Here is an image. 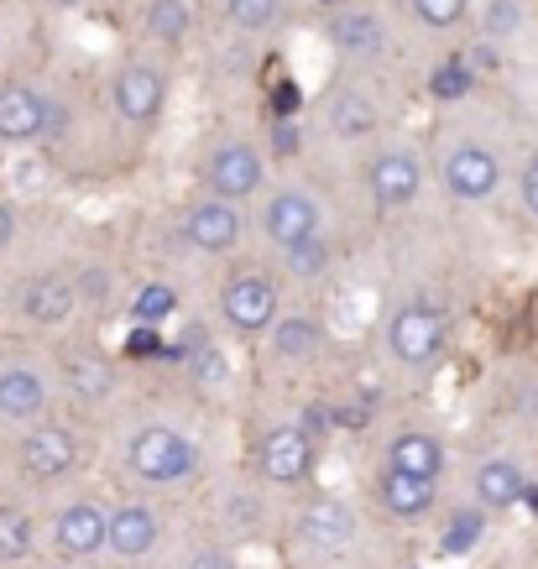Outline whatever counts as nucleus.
I'll return each instance as SVG.
<instances>
[{
  "label": "nucleus",
  "mask_w": 538,
  "mask_h": 569,
  "mask_svg": "<svg viewBox=\"0 0 538 569\" xmlns=\"http://www.w3.org/2000/svg\"><path fill=\"white\" fill-rule=\"evenodd\" d=\"M382 350H387V361L402 366V371H429L450 350V319L435 303H402V309L387 313Z\"/></svg>",
  "instance_id": "obj_1"
},
{
  "label": "nucleus",
  "mask_w": 538,
  "mask_h": 569,
  "mask_svg": "<svg viewBox=\"0 0 538 569\" xmlns=\"http://www.w3.org/2000/svg\"><path fill=\"white\" fill-rule=\"evenodd\" d=\"M126 470L141 486H178L199 470V445L173 423H141L126 445Z\"/></svg>",
  "instance_id": "obj_2"
},
{
  "label": "nucleus",
  "mask_w": 538,
  "mask_h": 569,
  "mask_svg": "<svg viewBox=\"0 0 538 569\" xmlns=\"http://www.w3.org/2000/svg\"><path fill=\"white\" fill-rule=\"evenodd\" d=\"M79 470V433L69 423H32L17 445V476L32 486H52Z\"/></svg>",
  "instance_id": "obj_3"
},
{
  "label": "nucleus",
  "mask_w": 538,
  "mask_h": 569,
  "mask_svg": "<svg viewBox=\"0 0 538 569\" xmlns=\"http://www.w3.org/2000/svg\"><path fill=\"white\" fill-rule=\"evenodd\" d=\"M439 178H445V193L460 199V204H487L502 189V157L491 152L487 141H455L445 162H439Z\"/></svg>",
  "instance_id": "obj_4"
},
{
  "label": "nucleus",
  "mask_w": 538,
  "mask_h": 569,
  "mask_svg": "<svg viewBox=\"0 0 538 569\" xmlns=\"http://www.w3.org/2000/svg\"><path fill=\"white\" fill-rule=\"evenodd\" d=\"M220 319H226L236 335H267L272 319H278V282L261 272H230L220 282Z\"/></svg>",
  "instance_id": "obj_5"
},
{
  "label": "nucleus",
  "mask_w": 538,
  "mask_h": 569,
  "mask_svg": "<svg viewBox=\"0 0 538 569\" xmlns=\"http://www.w3.org/2000/svg\"><path fill=\"white\" fill-rule=\"evenodd\" d=\"M319 445L298 423H272L257 445V476L267 486H303L313 476Z\"/></svg>",
  "instance_id": "obj_6"
},
{
  "label": "nucleus",
  "mask_w": 538,
  "mask_h": 569,
  "mask_svg": "<svg viewBox=\"0 0 538 569\" xmlns=\"http://www.w3.org/2000/svg\"><path fill=\"white\" fill-rule=\"evenodd\" d=\"M261 236H267L272 251H293V246L325 236V209L303 189H278L261 204Z\"/></svg>",
  "instance_id": "obj_7"
},
{
  "label": "nucleus",
  "mask_w": 538,
  "mask_h": 569,
  "mask_svg": "<svg viewBox=\"0 0 538 569\" xmlns=\"http://www.w3.org/2000/svg\"><path fill=\"white\" fill-rule=\"evenodd\" d=\"M110 104H116V116L126 126H152L162 116V104H168V73L157 69V63H121L116 73V84H110Z\"/></svg>",
  "instance_id": "obj_8"
},
{
  "label": "nucleus",
  "mask_w": 538,
  "mask_h": 569,
  "mask_svg": "<svg viewBox=\"0 0 538 569\" xmlns=\"http://www.w3.org/2000/svg\"><path fill=\"white\" fill-rule=\"evenodd\" d=\"M205 189H209V199L246 204L261 189V152L251 141H220L205 162Z\"/></svg>",
  "instance_id": "obj_9"
},
{
  "label": "nucleus",
  "mask_w": 538,
  "mask_h": 569,
  "mask_svg": "<svg viewBox=\"0 0 538 569\" xmlns=\"http://www.w3.org/2000/svg\"><path fill=\"white\" fill-rule=\"evenodd\" d=\"M52 137V100L37 84H0V141L6 147H32V141Z\"/></svg>",
  "instance_id": "obj_10"
},
{
  "label": "nucleus",
  "mask_w": 538,
  "mask_h": 569,
  "mask_svg": "<svg viewBox=\"0 0 538 569\" xmlns=\"http://www.w3.org/2000/svg\"><path fill=\"white\" fill-rule=\"evenodd\" d=\"M246 236V214L241 204H226V199H193L183 209V241L193 251H205V257H226L236 251Z\"/></svg>",
  "instance_id": "obj_11"
},
{
  "label": "nucleus",
  "mask_w": 538,
  "mask_h": 569,
  "mask_svg": "<svg viewBox=\"0 0 538 569\" xmlns=\"http://www.w3.org/2000/svg\"><path fill=\"white\" fill-rule=\"evenodd\" d=\"M366 189L377 199V209H408L424 189V162L408 147H387V152L371 157L366 168Z\"/></svg>",
  "instance_id": "obj_12"
},
{
  "label": "nucleus",
  "mask_w": 538,
  "mask_h": 569,
  "mask_svg": "<svg viewBox=\"0 0 538 569\" xmlns=\"http://www.w3.org/2000/svg\"><path fill=\"white\" fill-rule=\"evenodd\" d=\"M157 538H162V518L147 501H121V507L104 512V549L116 559H126V565L147 559L157 549Z\"/></svg>",
  "instance_id": "obj_13"
},
{
  "label": "nucleus",
  "mask_w": 538,
  "mask_h": 569,
  "mask_svg": "<svg viewBox=\"0 0 538 569\" xmlns=\"http://www.w3.org/2000/svg\"><path fill=\"white\" fill-rule=\"evenodd\" d=\"M356 507L340 497H313L303 501V512H298V538L319 553H340L356 543Z\"/></svg>",
  "instance_id": "obj_14"
},
{
  "label": "nucleus",
  "mask_w": 538,
  "mask_h": 569,
  "mask_svg": "<svg viewBox=\"0 0 538 569\" xmlns=\"http://www.w3.org/2000/svg\"><path fill=\"white\" fill-rule=\"evenodd\" d=\"M450 466V449L445 439L429 429H398L387 439V455H382V470H398V476H414V481H439Z\"/></svg>",
  "instance_id": "obj_15"
},
{
  "label": "nucleus",
  "mask_w": 538,
  "mask_h": 569,
  "mask_svg": "<svg viewBox=\"0 0 538 569\" xmlns=\"http://www.w3.org/2000/svg\"><path fill=\"white\" fill-rule=\"evenodd\" d=\"M17 309L27 325H42V329H58L69 325L73 313H79V282L63 272H37L27 288H21Z\"/></svg>",
  "instance_id": "obj_16"
},
{
  "label": "nucleus",
  "mask_w": 538,
  "mask_h": 569,
  "mask_svg": "<svg viewBox=\"0 0 538 569\" xmlns=\"http://www.w3.org/2000/svg\"><path fill=\"white\" fill-rule=\"evenodd\" d=\"M48 402V377L37 366H0V418L6 423H42Z\"/></svg>",
  "instance_id": "obj_17"
},
{
  "label": "nucleus",
  "mask_w": 538,
  "mask_h": 569,
  "mask_svg": "<svg viewBox=\"0 0 538 569\" xmlns=\"http://www.w3.org/2000/svg\"><path fill=\"white\" fill-rule=\"evenodd\" d=\"M52 549L63 559H89L104 549V507L100 501H69L52 518Z\"/></svg>",
  "instance_id": "obj_18"
},
{
  "label": "nucleus",
  "mask_w": 538,
  "mask_h": 569,
  "mask_svg": "<svg viewBox=\"0 0 538 569\" xmlns=\"http://www.w3.org/2000/svg\"><path fill=\"white\" fill-rule=\"evenodd\" d=\"M522 491H528V470H522L518 460H507V455L481 460L476 476H470V497H476L481 512H507V507H518Z\"/></svg>",
  "instance_id": "obj_19"
},
{
  "label": "nucleus",
  "mask_w": 538,
  "mask_h": 569,
  "mask_svg": "<svg viewBox=\"0 0 538 569\" xmlns=\"http://www.w3.org/2000/svg\"><path fill=\"white\" fill-rule=\"evenodd\" d=\"M58 377H63V392H69L73 402H84V408L116 397V366L104 361L100 350H69V356L58 361Z\"/></svg>",
  "instance_id": "obj_20"
},
{
  "label": "nucleus",
  "mask_w": 538,
  "mask_h": 569,
  "mask_svg": "<svg viewBox=\"0 0 538 569\" xmlns=\"http://www.w3.org/2000/svg\"><path fill=\"white\" fill-rule=\"evenodd\" d=\"M267 350H272V361H282V366H303L325 350V329H319V319H309V313H278L272 329H267Z\"/></svg>",
  "instance_id": "obj_21"
},
{
  "label": "nucleus",
  "mask_w": 538,
  "mask_h": 569,
  "mask_svg": "<svg viewBox=\"0 0 538 569\" xmlns=\"http://www.w3.org/2000/svg\"><path fill=\"white\" fill-rule=\"evenodd\" d=\"M435 481H414V476H398V470H382L377 476V501H382L387 518L398 522H418L435 512Z\"/></svg>",
  "instance_id": "obj_22"
},
{
  "label": "nucleus",
  "mask_w": 538,
  "mask_h": 569,
  "mask_svg": "<svg viewBox=\"0 0 538 569\" xmlns=\"http://www.w3.org/2000/svg\"><path fill=\"white\" fill-rule=\"evenodd\" d=\"M330 42L346 58H371V52H382V17L377 11H366V6H335L330 17Z\"/></svg>",
  "instance_id": "obj_23"
},
{
  "label": "nucleus",
  "mask_w": 538,
  "mask_h": 569,
  "mask_svg": "<svg viewBox=\"0 0 538 569\" xmlns=\"http://www.w3.org/2000/svg\"><path fill=\"white\" fill-rule=\"evenodd\" d=\"M330 126H335V137L366 141L371 131H377V126H382V116H377V100H371L361 84L340 89V94L330 100Z\"/></svg>",
  "instance_id": "obj_24"
},
{
  "label": "nucleus",
  "mask_w": 538,
  "mask_h": 569,
  "mask_svg": "<svg viewBox=\"0 0 538 569\" xmlns=\"http://www.w3.org/2000/svg\"><path fill=\"white\" fill-rule=\"evenodd\" d=\"M481 538H487V512H481V507H455L450 518H445V528H439V553H445V559H460V553H470Z\"/></svg>",
  "instance_id": "obj_25"
},
{
  "label": "nucleus",
  "mask_w": 538,
  "mask_h": 569,
  "mask_svg": "<svg viewBox=\"0 0 538 569\" xmlns=\"http://www.w3.org/2000/svg\"><path fill=\"white\" fill-rule=\"evenodd\" d=\"M282 17H288V0H226V21L241 37L272 32V27H282Z\"/></svg>",
  "instance_id": "obj_26"
},
{
  "label": "nucleus",
  "mask_w": 538,
  "mask_h": 569,
  "mask_svg": "<svg viewBox=\"0 0 538 569\" xmlns=\"http://www.w3.org/2000/svg\"><path fill=\"white\" fill-rule=\"evenodd\" d=\"M141 27H147L152 42H183V37L193 32V6L189 0H152Z\"/></svg>",
  "instance_id": "obj_27"
},
{
  "label": "nucleus",
  "mask_w": 538,
  "mask_h": 569,
  "mask_svg": "<svg viewBox=\"0 0 538 569\" xmlns=\"http://www.w3.org/2000/svg\"><path fill=\"white\" fill-rule=\"evenodd\" d=\"M32 543H37L32 518L21 507H11V501H0V565H21L32 553Z\"/></svg>",
  "instance_id": "obj_28"
},
{
  "label": "nucleus",
  "mask_w": 538,
  "mask_h": 569,
  "mask_svg": "<svg viewBox=\"0 0 538 569\" xmlns=\"http://www.w3.org/2000/svg\"><path fill=\"white\" fill-rule=\"evenodd\" d=\"M173 313H178V288L173 282H147V288H137V298H131V325L162 329Z\"/></svg>",
  "instance_id": "obj_29"
},
{
  "label": "nucleus",
  "mask_w": 538,
  "mask_h": 569,
  "mask_svg": "<svg viewBox=\"0 0 538 569\" xmlns=\"http://www.w3.org/2000/svg\"><path fill=\"white\" fill-rule=\"evenodd\" d=\"M288 257V272L298 277V282H319V277L330 272V241L325 236H313V241H303V246H293V251H282Z\"/></svg>",
  "instance_id": "obj_30"
},
{
  "label": "nucleus",
  "mask_w": 538,
  "mask_h": 569,
  "mask_svg": "<svg viewBox=\"0 0 538 569\" xmlns=\"http://www.w3.org/2000/svg\"><path fill=\"white\" fill-rule=\"evenodd\" d=\"M414 17L429 27V32H455L460 21L470 17V0H408Z\"/></svg>",
  "instance_id": "obj_31"
},
{
  "label": "nucleus",
  "mask_w": 538,
  "mask_h": 569,
  "mask_svg": "<svg viewBox=\"0 0 538 569\" xmlns=\"http://www.w3.org/2000/svg\"><path fill=\"white\" fill-rule=\"evenodd\" d=\"M470 84H476V73H470L460 58H450V63H439V69L429 73V94H435V100H466Z\"/></svg>",
  "instance_id": "obj_32"
},
{
  "label": "nucleus",
  "mask_w": 538,
  "mask_h": 569,
  "mask_svg": "<svg viewBox=\"0 0 538 569\" xmlns=\"http://www.w3.org/2000/svg\"><path fill=\"white\" fill-rule=\"evenodd\" d=\"M522 27V0H487L481 11V32L487 37H512Z\"/></svg>",
  "instance_id": "obj_33"
},
{
  "label": "nucleus",
  "mask_w": 538,
  "mask_h": 569,
  "mask_svg": "<svg viewBox=\"0 0 538 569\" xmlns=\"http://www.w3.org/2000/svg\"><path fill=\"white\" fill-rule=\"evenodd\" d=\"M121 356H126V361H162V356H168V340H162V329L131 325V335H126Z\"/></svg>",
  "instance_id": "obj_34"
},
{
  "label": "nucleus",
  "mask_w": 538,
  "mask_h": 569,
  "mask_svg": "<svg viewBox=\"0 0 538 569\" xmlns=\"http://www.w3.org/2000/svg\"><path fill=\"white\" fill-rule=\"evenodd\" d=\"M257 518H261V501L246 497V491H230V497H226V522H230V528H251Z\"/></svg>",
  "instance_id": "obj_35"
},
{
  "label": "nucleus",
  "mask_w": 538,
  "mask_h": 569,
  "mask_svg": "<svg viewBox=\"0 0 538 569\" xmlns=\"http://www.w3.org/2000/svg\"><path fill=\"white\" fill-rule=\"evenodd\" d=\"M267 141H272V152H278V157H298L303 131H298V121H272V126H267Z\"/></svg>",
  "instance_id": "obj_36"
},
{
  "label": "nucleus",
  "mask_w": 538,
  "mask_h": 569,
  "mask_svg": "<svg viewBox=\"0 0 538 569\" xmlns=\"http://www.w3.org/2000/svg\"><path fill=\"white\" fill-rule=\"evenodd\" d=\"M298 104H303V94H298V84H272V100H267V110H272V121H293Z\"/></svg>",
  "instance_id": "obj_37"
},
{
  "label": "nucleus",
  "mask_w": 538,
  "mask_h": 569,
  "mask_svg": "<svg viewBox=\"0 0 538 569\" xmlns=\"http://www.w3.org/2000/svg\"><path fill=\"white\" fill-rule=\"evenodd\" d=\"M183 569H241V565H236V553H226V549H193Z\"/></svg>",
  "instance_id": "obj_38"
},
{
  "label": "nucleus",
  "mask_w": 538,
  "mask_h": 569,
  "mask_svg": "<svg viewBox=\"0 0 538 569\" xmlns=\"http://www.w3.org/2000/svg\"><path fill=\"white\" fill-rule=\"evenodd\" d=\"M518 199H522V209L528 214H538V157L522 168V178H518Z\"/></svg>",
  "instance_id": "obj_39"
},
{
  "label": "nucleus",
  "mask_w": 538,
  "mask_h": 569,
  "mask_svg": "<svg viewBox=\"0 0 538 569\" xmlns=\"http://www.w3.org/2000/svg\"><path fill=\"white\" fill-rule=\"evenodd\" d=\"M11 241H17V209L0 199V251H6Z\"/></svg>",
  "instance_id": "obj_40"
},
{
  "label": "nucleus",
  "mask_w": 538,
  "mask_h": 569,
  "mask_svg": "<svg viewBox=\"0 0 538 569\" xmlns=\"http://www.w3.org/2000/svg\"><path fill=\"white\" fill-rule=\"evenodd\" d=\"M48 6H58V11H73V6H84V0H48Z\"/></svg>",
  "instance_id": "obj_41"
},
{
  "label": "nucleus",
  "mask_w": 538,
  "mask_h": 569,
  "mask_svg": "<svg viewBox=\"0 0 538 569\" xmlns=\"http://www.w3.org/2000/svg\"><path fill=\"white\" fill-rule=\"evenodd\" d=\"M325 6H350V0H325Z\"/></svg>",
  "instance_id": "obj_42"
},
{
  "label": "nucleus",
  "mask_w": 538,
  "mask_h": 569,
  "mask_svg": "<svg viewBox=\"0 0 538 569\" xmlns=\"http://www.w3.org/2000/svg\"><path fill=\"white\" fill-rule=\"evenodd\" d=\"M63 569H69V565H63Z\"/></svg>",
  "instance_id": "obj_43"
}]
</instances>
